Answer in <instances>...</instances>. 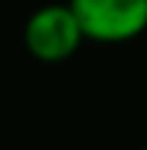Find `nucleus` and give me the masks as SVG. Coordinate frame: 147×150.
Instances as JSON below:
<instances>
[{
	"mask_svg": "<svg viewBox=\"0 0 147 150\" xmlns=\"http://www.w3.org/2000/svg\"><path fill=\"white\" fill-rule=\"evenodd\" d=\"M83 40L119 46L147 31V0H68Z\"/></svg>",
	"mask_w": 147,
	"mask_h": 150,
	"instance_id": "obj_1",
	"label": "nucleus"
},
{
	"mask_svg": "<svg viewBox=\"0 0 147 150\" xmlns=\"http://www.w3.org/2000/svg\"><path fill=\"white\" fill-rule=\"evenodd\" d=\"M22 43L34 61L61 64L77 55L86 40L68 3H43L25 18Z\"/></svg>",
	"mask_w": 147,
	"mask_h": 150,
	"instance_id": "obj_2",
	"label": "nucleus"
}]
</instances>
